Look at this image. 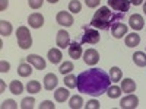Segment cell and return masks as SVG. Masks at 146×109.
I'll list each match as a JSON object with an SVG mask.
<instances>
[{
	"mask_svg": "<svg viewBox=\"0 0 146 109\" xmlns=\"http://www.w3.org/2000/svg\"><path fill=\"white\" fill-rule=\"evenodd\" d=\"M111 86L110 74L101 68H91L82 71L78 76V89L80 93L89 96H101L107 93L108 87Z\"/></svg>",
	"mask_w": 146,
	"mask_h": 109,
	"instance_id": "1",
	"label": "cell"
},
{
	"mask_svg": "<svg viewBox=\"0 0 146 109\" xmlns=\"http://www.w3.org/2000/svg\"><path fill=\"white\" fill-rule=\"evenodd\" d=\"M121 16H124V13H120L118 12L117 15H114L108 6H102V7H100V10L95 12V15L91 20V25L95 28H100V29H107L111 23H115L114 20L118 22V19Z\"/></svg>",
	"mask_w": 146,
	"mask_h": 109,
	"instance_id": "2",
	"label": "cell"
},
{
	"mask_svg": "<svg viewBox=\"0 0 146 109\" xmlns=\"http://www.w3.org/2000/svg\"><path fill=\"white\" fill-rule=\"evenodd\" d=\"M16 38H18V45L22 50H28L32 45V36L31 32L27 26H19L16 29Z\"/></svg>",
	"mask_w": 146,
	"mask_h": 109,
	"instance_id": "3",
	"label": "cell"
},
{
	"mask_svg": "<svg viewBox=\"0 0 146 109\" xmlns=\"http://www.w3.org/2000/svg\"><path fill=\"white\" fill-rule=\"evenodd\" d=\"M108 7L120 13H126L130 9V0H108Z\"/></svg>",
	"mask_w": 146,
	"mask_h": 109,
	"instance_id": "4",
	"label": "cell"
},
{
	"mask_svg": "<svg viewBox=\"0 0 146 109\" xmlns=\"http://www.w3.org/2000/svg\"><path fill=\"white\" fill-rule=\"evenodd\" d=\"M137 106H139V98L136 95L129 93L126 98L120 100V108H123V109H136Z\"/></svg>",
	"mask_w": 146,
	"mask_h": 109,
	"instance_id": "5",
	"label": "cell"
},
{
	"mask_svg": "<svg viewBox=\"0 0 146 109\" xmlns=\"http://www.w3.org/2000/svg\"><path fill=\"white\" fill-rule=\"evenodd\" d=\"M83 61L85 64L88 66H95L96 63L100 61V54L96 50H94V48H89V50H86L83 53Z\"/></svg>",
	"mask_w": 146,
	"mask_h": 109,
	"instance_id": "6",
	"label": "cell"
},
{
	"mask_svg": "<svg viewBox=\"0 0 146 109\" xmlns=\"http://www.w3.org/2000/svg\"><path fill=\"white\" fill-rule=\"evenodd\" d=\"M100 42V32L95 29H86L82 36V44H96Z\"/></svg>",
	"mask_w": 146,
	"mask_h": 109,
	"instance_id": "7",
	"label": "cell"
},
{
	"mask_svg": "<svg viewBox=\"0 0 146 109\" xmlns=\"http://www.w3.org/2000/svg\"><path fill=\"white\" fill-rule=\"evenodd\" d=\"M56 44L58 48H66L70 45V35L67 31L64 29H60L57 32V36H56Z\"/></svg>",
	"mask_w": 146,
	"mask_h": 109,
	"instance_id": "8",
	"label": "cell"
},
{
	"mask_svg": "<svg viewBox=\"0 0 146 109\" xmlns=\"http://www.w3.org/2000/svg\"><path fill=\"white\" fill-rule=\"evenodd\" d=\"M56 20L58 25H62V26H72L73 25V16L72 13H69V12H58L57 16H56Z\"/></svg>",
	"mask_w": 146,
	"mask_h": 109,
	"instance_id": "9",
	"label": "cell"
},
{
	"mask_svg": "<svg viewBox=\"0 0 146 109\" xmlns=\"http://www.w3.org/2000/svg\"><path fill=\"white\" fill-rule=\"evenodd\" d=\"M25 60H27L29 64H32L36 70H44L45 66H47L45 60H44L42 57H40V55H36V54H29Z\"/></svg>",
	"mask_w": 146,
	"mask_h": 109,
	"instance_id": "10",
	"label": "cell"
},
{
	"mask_svg": "<svg viewBox=\"0 0 146 109\" xmlns=\"http://www.w3.org/2000/svg\"><path fill=\"white\" fill-rule=\"evenodd\" d=\"M111 32H113V36L117 39H121L124 35H127V25L123 22H115L113 28H111Z\"/></svg>",
	"mask_w": 146,
	"mask_h": 109,
	"instance_id": "11",
	"label": "cell"
},
{
	"mask_svg": "<svg viewBox=\"0 0 146 109\" xmlns=\"http://www.w3.org/2000/svg\"><path fill=\"white\" fill-rule=\"evenodd\" d=\"M28 23H29V26L34 28V29H38L44 25V16L41 13H38V12H35V13L29 15L28 18Z\"/></svg>",
	"mask_w": 146,
	"mask_h": 109,
	"instance_id": "12",
	"label": "cell"
},
{
	"mask_svg": "<svg viewBox=\"0 0 146 109\" xmlns=\"http://www.w3.org/2000/svg\"><path fill=\"white\" fill-rule=\"evenodd\" d=\"M129 23H130V28H133V31H140L145 28V20H143V16L140 15H131L130 19H129Z\"/></svg>",
	"mask_w": 146,
	"mask_h": 109,
	"instance_id": "13",
	"label": "cell"
},
{
	"mask_svg": "<svg viewBox=\"0 0 146 109\" xmlns=\"http://www.w3.org/2000/svg\"><path fill=\"white\" fill-rule=\"evenodd\" d=\"M57 83H58V79L56 74H53V73H48V74H45L44 77V89L45 90H53L57 87Z\"/></svg>",
	"mask_w": 146,
	"mask_h": 109,
	"instance_id": "14",
	"label": "cell"
},
{
	"mask_svg": "<svg viewBox=\"0 0 146 109\" xmlns=\"http://www.w3.org/2000/svg\"><path fill=\"white\" fill-rule=\"evenodd\" d=\"M32 64H29L28 61H27V60H25V61H22L19 66H18V74L21 76V77H28V76H31L32 74Z\"/></svg>",
	"mask_w": 146,
	"mask_h": 109,
	"instance_id": "15",
	"label": "cell"
},
{
	"mask_svg": "<svg viewBox=\"0 0 146 109\" xmlns=\"http://www.w3.org/2000/svg\"><path fill=\"white\" fill-rule=\"evenodd\" d=\"M124 42H126V47H129V48L137 47V45L140 44V35H139L137 32L127 33V35H126V39H124Z\"/></svg>",
	"mask_w": 146,
	"mask_h": 109,
	"instance_id": "16",
	"label": "cell"
},
{
	"mask_svg": "<svg viewBox=\"0 0 146 109\" xmlns=\"http://www.w3.org/2000/svg\"><path fill=\"white\" fill-rule=\"evenodd\" d=\"M48 60H50V63L51 64H60V61H62V58H63V54L62 51L58 50V48H51L50 51H48Z\"/></svg>",
	"mask_w": 146,
	"mask_h": 109,
	"instance_id": "17",
	"label": "cell"
},
{
	"mask_svg": "<svg viewBox=\"0 0 146 109\" xmlns=\"http://www.w3.org/2000/svg\"><path fill=\"white\" fill-rule=\"evenodd\" d=\"M69 98H70V92H69L67 89H64V87L57 89L56 93H54V99H56V102H58V103L66 102Z\"/></svg>",
	"mask_w": 146,
	"mask_h": 109,
	"instance_id": "18",
	"label": "cell"
},
{
	"mask_svg": "<svg viewBox=\"0 0 146 109\" xmlns=\"http://www.w3.org/2000/svg\"><path fill=\"white\" fill-rule=\"evenodd\" d=\"M69 55H70L73 60L80 58V57H82V47H80V44L72 42V44L69 45Z\"/></svg>",
	"mask_w": 146,
	"mask_h": 109,
	"instance_id": "19",
	"label": "cell"
},
{
	"mask_svg": "<svg viewBox=\"0 0 146 109\" xmlns=\"http://www.w3.org/2000/svg\"><path fill=\"white\" fill-rule=\"evenodd\" d=\"M121 90H123L124 93H135L136 83L131 79H123V81H121Z\"/></svg>",
	"mask_w": 146,
	"mask_h": 109,
	"instance_id": "20",
	"label": "cell"
},
{
	"mask_svg": "<svg viewBox=\"0 0 146 109\" xmlns=\"http://www.w3.org/2000/svg\"><path fill=\"white\" fill-rule=\"evenodd\" d=\"M133 63L139 67H145L146 66V54L143 51H136L133 54Z\"/></svg>",
	"mask_w": 146,
	"mask_h": 109,
	"instance_id": "21",
	"label": "cell"
},
{
	"mask_svg": "<svg viewBox=\"0 0 146 109\" xmlns=\"http://www.w3.org/2000/svg\"><path fill=\"white\" fill-rule=\"evenodd\" d=\"M13 31L12 28V23L7 22V20H0V35L2 36H9Z\"/></svg>",
	"mask_w": 146,
	"mask_h": 109,
	"instance_id": "22",
	"label": "cell"
},
{
	"mask_svg": "<svg viewBox=\"0 0 146 109\" xmlns=\"http://www.w3.org/2000/svg\"><path fill=\"white\" fill-rule=\"evenodd\" d=\"M69 106H70L72 109H80L82 106H85V105H83V99H82V96H79V95L72 96L70 100H69Z\"/></svg>",
	"mask_w": 146,
	"mask_h": 109,
	"instance_id": "23",
	"label": "cell"
},
{
	"mask_svg": "<svg viewBox=\"0 0 146 109\" xmlns=\"http://www.w3.org/2000/svg\"><path fill=\"white\" fill-rule=\"evenodd\" d=\"M9 90L13 93V95H21L23 92V84L18 80H13V81H10L9 84Z\"/></svg>",
	"mask_w": 146,
	"mask_h": 109,
	"instance_id": "24",
	"label": "cell"
},
{
	"mask_svg": "<svg viewBox=\"0 0 146 109\" xmlns=\"http://www.w3.org/2000/svg\"><path fill=\"white\" fill-rule=\"evenodd\" d=\"M27 90H28V93H32V95L40 93V92H41V83H40V81H36V80L28 81V84H27Z\"/></svg>",
	"mask_w": 146,
	"mask_h": 109,
	"instance_id": "25",
	"label": "cell"
},
{
	"mask_svg": "<svg viewBox=\"0 0 146 109\" xmlns=\"http://www.w3.org/2000/svg\"><path fill=\"white\" fill-rule=\"evenodd\" d=\"M64 84L69 87V89H73L78 86V77L75 74H72V73H69V74L64 76Z\"/></svg>",
	"mask_w": 146,
	"mask_h": 109,
	"instance_id": "26",
	"label": "cell"
},
{
	"mask_svg": "<svg viewBox=\"0 0 146 109\" xmlns=\"http://www.w3.org/2000/svg\"><path fill=\"white\" fill-rule=\"evenodd\" d=\"M121 87H118V86H110L108 87V90H107V95H108V98L110 99H118L120 96H121Z\"/></svg>",
	"mask_w": 146,
	"mask_h": 109,
	"instance_id": "27",
	"label": "cell"
},
{
	"mask_svg": "<svg viewBox=\"0 0 146 109\" xmlns=\"http://www.w3.org/2000/svg\"><path fill=\"white\" fill-rule=\"evenodd\" d=\"M73 70H75V66H73L72 61H64L63 64H60V67H58V71L62 73L63 76H66V74H69V73H72Z\"/></svg>",
	"mask_w": 146,
	"mask_h": 109,
	"instance_id": "28",
	"label": "cell"
},
{
	"mask_svg": "<svg viewBox=\"0 0 146 109\" xmlns=\"http://www.w3.org/2000/svg\"><path fill=\"white\" fill-rule=\"evenodd\" d=\"M121 77H123L121 70L118 67H111V70H110V79H111V81H120Z\"/></svg>",
	"mask_w": 146,
	"mask_h": 109,
	"instance_id": "29",
	"label": "cell"
},
{
	"mask_svg": "<svg viewBox=\"0 0 146 109\" xmlns=\"http://www.w3.org/2000/svg\"><path fill=\"white\" fill-rule=\"evenodd\" d=\"M35 105V98L34 96H28V98H23L21 102V108L22 109H32Z\"/></svg>",
	"mask_w": 146,
	"mask_h": 109,
	"instance_id": "30",
	"label": "cell"
},
{
	"mask_svg": "<svg viewBox=\"0 0 146 109\" xmlns=\"http://www.w3.org/2000/svg\"><path fill=\"white\" fill-rule=\"evenodd\" d=\"M82 10V3L79 2V0H70L69 2V12H72V13H79V12Z\"/></svg>",
	"mask_w": 146,
	"mask_h": 109,
	"instance_id": "31",
	"label": "cell"
},
{
	"mask_svg": "<svg viewBox=\"0 0 146 109\" xmlns=\"http://www.w3.org/2000/svg\"><path fill=\"white\" fill-rule=\"evenodd\" d=\"M2 108H3V109H16V108H18V103H16L13 99H6V100L2 103Z\"/></svg>",
	"mask_w": 146,
	"mask_h": 109,
	"instance_id": "32",
	"label": "cell"
},
{
	"mask_svg": "<svg viewBox=\"0 0 146 109\" xmlns=\"http://www.w3.org/2000/svg\"><path fill=\"white\" fill-rule=\"evenodd\" d=\"M28 5L31 9H40L44 5V0H28Z\"/></svg>",
	"mask_w": 146,
	"mask_h": 109,
	"instance_id": "33",
	"label": "cell"
},
{
	"mask_svg": "<svg viewBox=\"0 0 146 109\" xmlns=\"http://www.w3.org/2000/svg\"><path fill=\"white\" fill-rule=\"evenodd\" d=\"M85 108L86 109H100L101 105H100V102L96 99H92V100H88V103L85 105Z\"/></svg>",
	"mask_w": 146,
	"mask_h": 109,
	"instance_id": "34",
	"label": "cell"
},
{
	"mask_svg": "<svg viewBox=\"0 0 146 109\" xmlns=\"http://www.w3.org/2000/svg\"><path fill=\"white\" fill-rule=\"evenodd\" d=\"M54 108H56V105L51 100H44L40 105V109H54Z\"/></svg>",
	"mask_w": 146,
	"mask_h": 109,
	"instance_id": "35",
	"label": "cell"
},
{
	"mask_svg": "<svg viewBox=\"0 0 146 109\" xmlns=\"http://www.w3.org/2000/svg\"><path fill=\"white\" fill-rule=\"evenodd\" d=\"M10 70V64L7 61H5V60H2L0 61V73H7Z\"/></svg>",
	"mask_w": 146,
	"mask_h": 109,
	"instance_id": "36",
	"label": "cell"
},
{
	"mask_svg": "<svg viewBox=\"0 0 146 109\" xmlns=\"http://www.w3.org/2000/svg\"><path fill=\"white\" fill-rule=\"evenodd\" d=\"M85 3H86L88 7L94 9V7H98L100 3H101V0H85Z\"/></svg>",
	"mask_w": 146,
	"mask_h": 109,
	"instance_id": "37",
	"label": "cell"
},
{
	"mask_svg": "<svg viewBox=\"0 0 146 109\" xmlns=\"http://www.w3.org/2000/svg\"><path fill=\"white\" fill-rule=\"evenodd\" d=\"M7 6H9V0H0V10H6L7 9Z\"/></svg>",
	"mask_w": 146,
	"mask_h": 109,
	"instance_id": "38",
	"label": "cell"
},
{
	"mask_svg": "<svg viewBox=\"0 0 146 109\" xmlns=\"http://www.w3.org/2000/svg\"><path fill=\"white\" fill-rule=\"evenodd\" d=\"M143 3V0H130V5H135V6H140Z\"/></svg>",
	"mask_w": 146,
	"mask_h": 109,
	"instance_id": "39",
	"label": "cell"
},
{
	"mask_svg": "<svg viewBox=\"0 0 146 109\" xmlns=\"http://www.w3.org/2000/svg\"><path fill=\"white\" fill-rule=\"evenodd\" d=\"M5 87H6L5 81H3V80H0V92H3V90H5Z\"/></svg>",
	"mask_w": 146,
	"mask_h": 109,
	"instance_id": "40",
	"label": "cell"
},
{
	"mask_svg": "<svg viewBox=\"0 0 146 109\" xmlns=\"http://www.w3.org/2000/svg\"><path fill=\"white\" fill-rule=\"evenodd\" d=\"M47 2H50V3H57L58 0H47Z\"/></svg>",
	"mask_w": 146,
	"mask_h": 109,
	"instance_id": "41",
	"label": "cell"
},
{
	"mask_svg": "<svg viewBox=\"0 0 146 109\" xmlns=\"http://www.w3.org/2000/svg\"><path fill=\"white\" fill-rule=\"evenodd\" d=\"M143 12H145V15H146V2H145V5H143Z\"/></svg>",
	"mask_w": 146,
	"mask_h": 109,
	"instance_id": "42",
	"label": "cell"
}]
</instances>
